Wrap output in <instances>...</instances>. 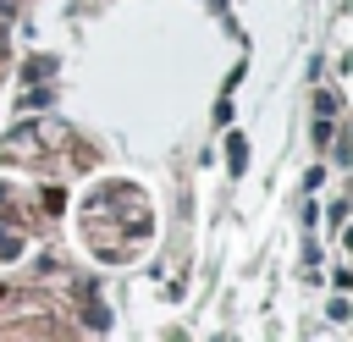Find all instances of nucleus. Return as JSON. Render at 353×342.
<instances>
[{
	"instance_id": "obj_1",
	"label": "nucleus",
	"mask_w": 353,
	"mask_h": 342,
	"mask_svg": "<svg viewBox=\"0 0 353 342\" xmlns=\"http://www.w3.org/2000/svg\"><path fill=\"white\" fill-rule=\"evenodd\" d=\"M99 171V143L61 116H22L0 138V336H105L99 270L61 248L77 177Z\"/></svg>"
},
{
	"instance_id": "obj_2",
	"label": "nucleus",
	"mask_w": 353,
	"mask_h": 342,
	"mask_svg": "<svg viewBox=\"0 0 353 342\" xmlns=\"http://www.w3.org/2000/svg\"><path fill=\"white\" fill-rule=\"evenodd\" d=\"M72 204V232H77V248L88 254V265L99 270H132L149 248H154V232H160V215H154V199L138 177H94Z\"/></svg>"
},
{
	"instance_id": "obj_3",
	"label": "nucleus",
	"mask_w": 353,
	"mask_h": 342,
	"mask_svg": "<svg viewBox=\"0 0 353 342\" xmlns=\"http://www.w3.org/2000/svg\"><path fill=\"white\" fill-rule=\"evenodd\" d=\"M28 0H0V88H6V72H11V50H17V22H22Z\"/></svg>"
}]
</instances>
